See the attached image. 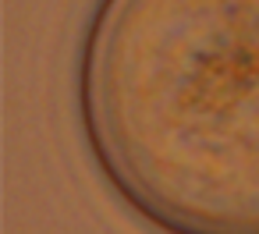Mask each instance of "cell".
Returning a JSON list of instances; mask_svg holds the SVG:
<instances>
[{
  "instance_id": "cell-1",
  "label": "cell",
  "mask_w": 259,
  "mask_h": 234,
  "mask_svg": "<svg viewBox=\"0 0 259 234\" xmlns=\"http://www.w3.org/2000/svg\"><path fill=\"white\" fill-rule=\"evenodd\" d=\"M85 153L156 234H259V0H93Z\"/></svg>"
}]
</instances>
